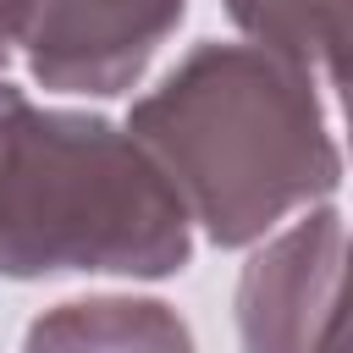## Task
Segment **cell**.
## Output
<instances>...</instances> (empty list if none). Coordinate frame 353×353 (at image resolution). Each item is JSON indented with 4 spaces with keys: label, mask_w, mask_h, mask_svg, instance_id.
<instances>
[{
    "label": "cell",
    "mask_w": 353,
    "mask_h": 353,
    "mask_svg": "<svg viewBox=\"0 0 353 353\" xmlns=\"http://www.w3.org/2000/svg\"><path fill=\"white\" fill-rule=\"evenodd\" d=\"M127 132L215 248L259 243L342 182L314 77L265 44H199L132 105Z\"/></svg>",
    "instance_id": "1"
},
{
    "label": "cell",
    "mask_w": 353,
    "mask_h": 353,
    "mask_svg": "<svg viewBox=\"0 0 353 353\" xmlns=\"http://www.w3.org/2000/svg\"><path fill=\"white\" fill-rule=\"evenodd\" d=\"M188 259L193 215L127 127L0 83V276H171Z\"/></svg>",
    "instance_id": "2"
},
{
    "label": "cell",
    "mask_w": 353,
    "mask_h": 353,
    "mask_svg": "<svg viewBox=\"0 0 353 353\" xmlns=\"http://www.w3.org/2000/svg\"><path fill=\"white\" fill-rule=\"evenodd\" d=\"M188 0H0V72L28 66L55 94L110 99L143 77Z\"/></svg>",
    "instance_id": "3"
},
{
    "label": "cell",
    "mask_w": 353,
    "mask_h": 353,
    "mask_svg": "<svg viewBox=\"0 0 353 353\" xmlns=\"http://www.w3.org/2000/svg\"><path fill=\"white\" fill-rule=\"evenodd\" d=\"M347 276V221L309 210L276 232L237 276V342L243 353H320Z\"/></svg>",
    "instance_id": "4"
},
{
    "label": "cell",
    "mask_w": 353,
    "mask_h": 353,
    "mask_svg": "<svg viewBox=\"0 0 353 353\" xmlns=\"http://www.w3.org/2000/svg\"><path fill=\"white\" fill-rule=\"evenodd\" d=\"M22 353H199V347L171 303L105 292L44 309L28 325Z\"/></svg>",
    "instance_id": "5"
},
{
    "label": "cell",
    "mask_w": 353,
    "mask_h": 353,
    "mask_svg": "<svg viewBox=\"0 0 353 353\" xmlns=\"http://www.w3.org/2000/svg\"><path fill=\"white\" fill-rule=\"evenodd\" d=\"M226 17L309 77L342 83L353 72V0H226Z\"/></svg>",
    "instance_id": "6"
},
{
    "label": "cell",
    "mask_w": 353,
    "mask_h": 353,
    "mask_svg": "<svg viewBox=\"0 0 353 353\" xmlns=\"http://www.w3.org/2000/svg\"><path fill=\"white\" fill-rule=\"evenodd\" d=\"M320 353H353V232H347V276H342V303H336V314H331V331H325Z\"/></svg>",
    "instance_id": "7"
},
{
    "label": "cell",
    "mask_w": 353,
    "mask_h": 353,
    "mask_svg": "<svg viewBox=\"0 0 353 353\" xmlns=\"http://www.w3.org/2000/svg\"><path fill=\"white\" fill-rule=\"evenodd\" d=\"M336 88H342V116H347V138H353V72H347Z\"/></svg>",
    "instance_id": "8"
}]
</instances>
